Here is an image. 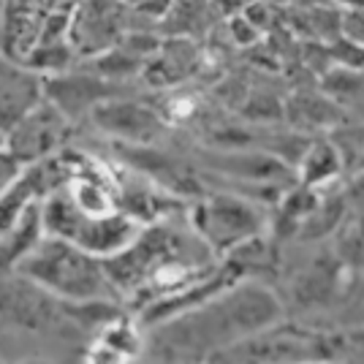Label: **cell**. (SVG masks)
Segmentation results:
<instances>
[{"mask_svg": "<svg viewBox=\"0 0 364 364\" xmlns=\"http://www.w3.org/2000/svg\"><path fill=\"white\" fill-rule=\"evenodd\" d=\"M350 340L356 343V350H364V332H353L350 334Z\"/></svg>", "mask_w": 364, "mask_h": 364, "instance_id": "obj_21", "label": "cell"}, {"mask_svg": "<svg viewBox=\"0 0 364 364\" xmlns=\"http://www.w3.org/2000/svg\"><path fill=\"white\" fill-rule=\"evenodd\" d=\"M92 122L98 131L107 136H114L125 144L150 147L155 139L164 134L166 122L150 107H141L136 101H122V98H107L90 112Z\"/></svg>", "mask_w": 364, "mask_h": 364, "instance_id": "obj_8", "label": "cell"}, {"mask_svg": "<svg viewBox=\"0 0 364 364\" xmlns=\"http://www.w3.org/2000/svg\"><path fill=\"white\" fill-rule=\"evenodd\" d=\"M131 9L122 0H79L71 11L68 44L76 58L92 60L117 46L128 33Z\"/></svg>", "mask_w": 364, "mask_h": 364, "instance_id": "obj_6", "label": "cell"}, {"mask_svg": "<svg viewBox=\"0 0 364 364\" xmlns=\"http://www.w3.org/2000/svg\"><path fill=\"white\" fill-rule=\"evenodd\" d=\"M41 220L44 234L76 242L98 258H109L125 250L144 228L136 218L122 213L120 207L104 215L85 213L65 185L41 201Z\"/></svg>", "mask_w": 364, "mask_h": 364, "instance_id": "obj_4", "label": "cell"}, {"mask_svg": "<svg viewBox=\"0 0 364 364\" xmlns=\"http://www.w3.org/2000/svg\"><path fill=\"white\" fill-rule=\"evenodd\" d=\"M340 171H343V155H340V150L334 147L332 141H313L302 152V161H299V180H302V185L321 188V185L332 182Z\"/></svg>", "mask_w": 364, "mask_h": 364, "instance_id": "obj_14", "label": "cell"}, {"mask_svg": "<svg viewBox=\"0 0 364 364\" xmlns=\"http://www.w3.org/2000/svg\"><path fill=\"white\" fill-rule=\"evenodd\" d=\"M114 182H117V207L131 218H136L141 226L166 220L171 215L188 213L182 196L166 191L164 185H158L150 177H144L141 171L139 174L120 171V174H114Z\"/></svg>", "mask_w": 364, "mask_h": 364, "instance_id": "obj_9", "label": "cell"}, {"mask_svg": "<svg viewBox=\"0 0 364 364\" xmlns=\"http://www.w3.org/2000/svg\"><path fill=\"white\" fill-rule=\"evenodd\" d=\"M131 11L141 16H152V19H164V16L174 9V0H122Z\"/></svg>", "mask_w": 364, "mask_h": 364, "instance_id": "obj_18", "label": "cell"}, {"mask_svg": "<svg viewBox=\"0 0 364 364\" xmlns=\"http://www.w3.org/2000/svg\"><path fill=\"white\" fill-rule=\"evenodd\" d=\"M340 36L346 41L364 46V3H359V6H346L340 11Z\"/></svg>", "mask_w": 364, "mask_h": 364, "instance_id": "obj_16", "label": "cell"}, {"mask_svg": "<svg viewBox=\"0 0 364 364\" xmlns=\"http://www.w3.org/2000/svg\"><path fill=\"white\" fill-rule=\"evenodd\" d=\"M44 90L46 98L60 109L65 117L92 112V107H98L101 101L114 98L109 92L112 87L104 79H98V76H65V71L55 76H44Z\"/></svg>", "mask_w": 364, "mask_h": 364, "instance_id": "obj_11", "label": "cell"}, {"mask_svg": "<svg viewBox=\"0 0 364 364\" xmlns=\"http://www.w3.org/2000/svg\"><path fill=\"white\" fill-rule=\"evenodd\" d=\"M196 60L198 55L193 44L185 38H174L155 49V55L144 63V76L155 87H168V85H177L193 74Z\"/></svg>", "mask_w": 364, "mask_h": 364, "instance_id": "obj_13", "label": "cell"}, {"mask_svg": "<svg viewBox=\"0 0 364 364\" xmlns=\"http://www.w3.org/2000/svg\"><path fill=\"white\" fill-rule=\"evenodd\" d=\"M74 49L68 41H55V44H38L31 52V58L25 60V65H31L33 71H38L41 76L46 74H63L68 71V65L74 60Z\"/></svg>", "mask_w": 364, "mask_h": 364, "instance_id": "obj_15", "label": "cell"}, {"mask_svg": "<svg viewBox=\"0 0 364 364\" xmlns=\"http://www.w3.org/2000/svg\"><path fill=\"white\" fill-rule=\"evenodd\" d=\"M280 318V296L272 289L242 277L210 302L164 321L158 340L164 350H182L188 359H213L215 353L226 350L245 337L277 326Z\"/></svg>", "mask_w": 364, "mask_h": 364, "instance_id": "obj_2", "label": "cell"}, {"mask_svg": "<svg viewBox=\"0 0 364 364\" xmlns=\"http://www.w3.org/2000/svg\"><path fill=\"white\" fill-rule=\"evenodd\" d=\"M104 267L122 302L141 310L215 272L218 256L188 220L171 215L141 228L125 250L104 258Z\"/></svg>", "mask_w": 364, "mask_h": 364, "instance_id": "obj_1", "label": "cell"}, {"mask_svg": "<svg viewBox=\"0 0 364 364\" xmlns=\"http://www.w3.org/2000/svg\"><path fill=\"white\" fill-rule=\"evenodd\" d=\"M65 139H68V117L49 98H44L3 136V144L28 166L33 161L60 152L65 147Z\"/></svg>", "mask_w": 364, "mask_h": 364, "instance_id": "obj_7", "label": "cell"}, {"mask_svg": "<svg viewBox=\"0 0 364 364\" xmlns=\"http://www.w3.org/2000/svg\"><path fill=\"white\" fill-rule=\"evenodd\" d=\"M79 0H46V11H74Z\"/></svg>", "mask_w": 364, "mask_h": 364, "instance_id": "obj_20", "label": "cell"}, {"mask_svg": "<svg viewBox=\"0 0 364 364\" xmlns=\"http://www.w3.org/2000/svg\"><path fill=\"white\" fill-rule=\"evenodd\" d=\"M22 168H25V164L6 144H0V196L14 185L16 177L22 174Z\"/></svg>", "mask_w": 364, "mask_h": 364, "instance_id": "obj_17", "label": "cell"}, {"mask_svg": "<svg viewBox=\"0 0 364 364\" xmlns=\"http://www.w3.org/2000/svg\"><path fill=\"white\" fill-rule=\"evenodd\" d=\"M14 272L25 274L63 302H120L104 258L60 237L46 234Z\"/></svg>", "mask_w": 364, "mask_h": 364, "instance_id": "obj_3", "label": "cell"}, {"mask_svg": "<svg viewBox=\"0 0 364 364\" xmlns=\"http://www.w3.org/2000/svg\"><path fill=\"white\" fill-rule=\"evenodd\" d=\"M0 144H3V139H0Z\"/></svg>", "mask_w": 364, "mask_h": 364, "instance_id": "obj_22", "label": "cell"}, {"mask_svg": "<svg viewBox=\"0 0 364 364\" xmlns=\"http://www.w3.org/2000/svg\"><path fill=\"white\" fill-rule=\"evenodd\" d=\"M44 98V76L0 52V139Z\"/></svg>", "mask_w": 364, "mask_h": 364, "instance_id": "obj_10", "label": "cell"}, {"mask_svg": "<svg viewBox=\"0 0 364 364\" xmlns=\"http://www.w3.org/2000/svg\"><path fill=\"white\" fill-rule=\"evenodd\" d=\"M188 223L210 245L215 256L226 258L237 247L261 237L267 220L264 213L247 198L231 193H210L193 198V204L188 207Z\"/></svg>", "mask_w": 364, "mask_h": 364, "instance_id": "obj_5", "label": "cell"}, {"mask_svg": "<svg viewBox=\"0 0 364 364\" xmlns=\"http://www.w3.org/2000/svg\"><path fill=\"white\" fill-rule=\"evenodd\" d=\"M346 198H348L350 204L359 210V215H362V220H364V174L356 182H353V185H350L348 196H346Z\"/></svg>", "mask_w": 364, "mask_h": 364, "instance_id": "obj_19", "label": "cell"}, {"mask_svg": "<svg viewBox=\"0 0 364 364\" xmlns=\"http://www.w3.org/2000/svg\"><path fill=\"white\" fill-rule=\"evenodd\" d=\"M44 220H41V201L31 204L19 215L14 226L0 231V274L14 272L19 261L44 240Z\"/></svg>", "mask_w": 364, "mask_h": 364, "instance_id": "obj_12", "label": "cell"}]
</instances>
